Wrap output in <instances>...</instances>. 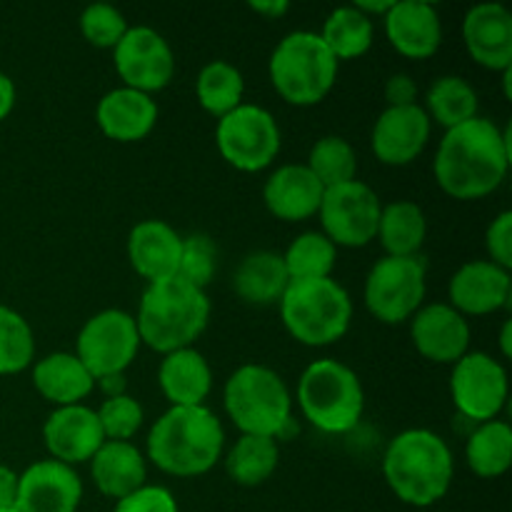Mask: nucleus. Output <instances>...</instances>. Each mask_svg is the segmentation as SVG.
Returning <instances> with one entry per match:
<instances>
[{"instance_id":"obj_1","label":"nucleus","mask_w":512,"mask_h":512,"mask_svg":"<svg viewBox=\"0 0 512 512\" xmlns=\"http://www.w3.org/2000/svg\"><path fill=\"white\" fill-rule=\"evenodd\" d=\"M510 168V133L475 115L455 125L435 153V180L458 200H478L500 188Z\"/></svg>"},{"instance_id":"obj_2","label":"nucleus","mask_w":512,"mask_h":512,"mask_svg":"<svg viewBox=\"0 0 512 512\" xmlns=\"http://www.w3.org/2000/svg\"><path fill=\"white\" fill-rule=\"evenodd\" d=\"M388 488L413 508H430L448 495L455 475L453 450L433 430H405L395 435L383 458Z\"/></svg>"},{"instance_id":"obj_3","label":"nucleus","mask_w":512,"mask_h":512,"mask_svg":"<svg viewBox=\"0 0 512 512\" xmlns=\"http://www.w3.org/2000/svg\"><path fill=\"white\" fill-rule=\"evenodd\" d=\"M223 445L225 430L213 410L205 405H170L168 413L160 415L150 430L148 458L163 473L175 478H195L218 463Z\"/></svg>"},{"instance_id":"obj_4","label":"nucleus","mask_w":512,"mask_h":512,"mask_svg":"<svg viewBox=\"0 0 512 512\" xmlns=\"http://www.w3.org/2000/svg\"><path fill=\"white\" fill-rule=\"evenodd\" d=\"M208 318L210 300L205 290L173 275L148 283L140 298L135 325L140 343L168 355L180 348H193L195 340L208 328Z\"/></svg>"},{"instance_id":"obj_5","label":"nucleus","mask_w":512,"mask_h":512,"mask_svg":"<svg viewBox=\"0 0 512 512\" xmlns=\"http://www.w3.org/2000/svg\"><path fill=\"white\" fill-rule=\"evenodd\" d=\"M225 410L243 435L280 440L293 425V398L275 370L265 365H240L225 383Z\"/></svg>"},{"instance_id":"obj_6","label":"nucleus","mask_w":512,"mask_h":512,"mask_svg":"<svg viewBox=\"0 0 512 512\" xmlns=\"http://www.w3.org/2000/svg\"><path fill=\"white\" fill-rule=\"evenodd\" d=\"M280 318L295 340L310 348H323L348 333L353 300L333 278L290 280L280 298Z\"/></svg>"},{"instance_id":"obj_7","label":"nucleus","mask_w":512,"mask_h":512,"mask_svg":"<svg viewBox=\"0 0 512 512\" xmlns=\"http://www.w3.org/2000/svg\"><path fill=\"white\" fill-rule=\"evenodd\" d=\"M298 403L305 418L323 433H350L363 418V383L340 360H315L298 380Z\"/></svg>"},{"instance_id":"obj_8","label":"nucleus","mask_w":512,"mask_h":512,"mask_svg":"<svg viewBox=\"0 0 512 512\" xmlns=\"http://www.w3.org/2000/svg\"><path fill=\"white\" fill-rule=\"evenodd\" d=\"M338 58L318 33L295 30L270 55V80L290 105H315L333 90Z\"/></svg>"},{"instance_id":"obj_9","label":"nucleus","mask_w":512,"mask_h":512,"mask_svg":"<svg viewBox=\"0 0 512 512\" xmlns=\"http://www.w3.org/2000/svg\"><path fill=\"white\" fill-rule=\"evenodd\" d=\"M425 270L423 255L380 258L365 278V308L388 325L413 318L425 300Z\"/></svg>"},{"instance_id":"obj_10","label":"nucleus","mask_w":512,"mask_h":512,"mask_svg":"<svg viewBox=\"0 0 512 512\" xmlns=\"http://www.w3.org/2000/svg\"><path fill=\"white\" fill-rule=\"evenodd\" d=\"M215 143L220 155L243 173L265 170L280 153V128L273 113L243 103L218 120Z\"/></svg>"},{"instance_id":"obj_11","label":"nucleus","mask_w":512,"mask_h":512,"mask_svg":"<svg viewBox=\"0 0 512 512\" xmlns=\"http://www.w3.org/2000/svg\"><path fill=\"white\" fill-rule=\"evenodd\" d=\"M140 333L135 318L125 310H100L85 320L78 333V355L93 380L120 375L133 365L140 350Z\"/></svg>"},{"instance_id":"obj_12","label":"nucleus","mask_w":512,"mask_h":512,"mask_svg":"<svg viewBox=\"0 0 512 512\" xmlns=\"http://www.w3.org/2000/svg\"><path fill=\"white\" fill-rule=\"evenodd\" d=\"M378 193L363 180H348V183L325 188L323 203H320V223L323 235H328L330 243L338 248H363L378 235L380 223Z\"/></svg>"},{"instance_id":"obj_13","label":"nucleus","mask_w":512,"mask_h":512,"mask_svg":"<svg viewBox=\"0 0 512 512\" xmlns=\"http://www.w3.org/2000/svg\"><path fill=\"white\" fill-rule=\"evenodd\" d=\"M453 403L463 418L473 423H488L498 418L508 400V373L488 353H465L453 365L450 375Z\"/></svg>"},{"instance_id":"obj_14","label":"nucleus","mask_w":512,"mask_h":512,"mask_svg":"<svg viewBox=\"0 0 512 512\" xmlns=\"http://www.w3.org/2000/svg\"><path fill=\"white\" fill-rule=\"evenodd\" d=\"M113 60L125 88L148 95L163 90L175 73L173 48L158 30L148 25L128 28L123 40L113 48Z\"/></svg>"},{"instance_id":"obj_15","label":"nucleus","mask_w":512,"mask_h":512,"mask_svg":"<svg viewBox=\"0 0 512 512\" xmlns=\"http://www.w3.org/2000/svg\"><path fill=\"white\" fill-rule=\"evenodd\" d=\"M83 483L70 465L38 460L18 480V512H78Z\"/></svg>"},{"instance_id":"obj_16","label":"nucleus","mask_w":512,"mask_h":512,"mask_svg":"<svg viewBox=\"0 0 512 512\" xmlns=\"http://www.w3.org/2000/svg\"><path fill=\"white\" fill-rule=\"evenodd\" d=\"M43 440L53 460L65 465L88 463L105 443L98 413L88 405H65L53 410L43 425Z\"/></svg>"},{"instance_id":"obj_17","label":"nucleus","mask_w":512,"mask_h":512,"mask_svg":"<svg viewBox=\"0 0 512 512\" xmlns=\"http://www.w3.org/2000/svg\"><path fill=\"white\" fill-rule=\"evenodd\" d=\"M430 140V118L423 105L385 108L373 125V153L385 165H408Z\"/></svg>"},{"instance_id":"obj_18","label":"nucleus","mask_w":512,"mask_h":512,"mask_svg":"<svg viewBox=\"0 0 512 512\" xmlns=\"http://www.w3.org/2000/svg\"><path fill=\"white\" fill-rule=\"evenodd\" d=\"M413 345L433 363H458L470 345V325L448 303H430L413 315Z\"/></svg>"},{"instance_id":"obj_19","label":"nucleus","mask_w":512,"mask_h":512,"mask_svg":"<svg viewBox=\"0 0 512 512\" xmlns=\"http://www.w3.org/2000/svg\"><path fill=\"white\" fill-rule=\"evenodd\" d=\"M450 305L460 315H490L510 303V270L493 260H470L450 280Z\"/></svg>"},{"instance_id":"obj_20","label":"nucleus","mask_w":512,"mask_h":512,"mask_svg":"<svg viewBox=\"0 0 512 512\" xmlns=\"http://www.w3.org/2000/svg\"><path fill=\"white\" fill-rule=\"evenodd\" d=\"M463 40L470 58L488 70H510L512 15L503 3H478L465 13Z\"/></svg>"},{"instance_id":"obj_21","label":"nucleus","mask_w":512,"mask_h":512,"mask_svg":"<svg viewBox=\"0 0 512 512\" xmlns=\"http://www.w3.org/2000/svg\"><path fill=\"white\" fill-rule=\"evenodd\" d=\"M383 20L390 45L413 60L430 58L443 43V20L438 8L425 0H395Z\"/></svg>"},{"instance_id":"obj_22","label":"nucleus","mask_w":512,"mask_h":512,"mask_svg":"<svg viewBox=\"0 0 512 512\" xmlns=\"http://www.w3.org/2000/svg\"><path fill=\"white\" fill-rule=\"evenodd\" d=\"M323 193V183L310 173L308 165L293 163L278 168L265 180L263 200L275 218L300 223L318 213Z\"/></svg>"},{"instance_id":"obj_23","label":"nucleus","mask_w":512,"mask_h":512,"mask_svg":"<svg viewBox=\"0 0 512 512\" xmlns=\"http://www.w3.org/2000/svg\"><path fill=\"white\" fill-rule=\"evenodd\" d=\"M183 238L165 220H140L128 235V260L148 283L178 275Z\"/></svg>"},{"instance_id":"obj_24","label":"nucleus","mask_w":512,"mask_h":512,"mask_svg":"<svg viewBox=\"0 0 512 512\" xmlns=\"http://www.w3.org/2000/svg\"><path fill=\"white\" fill-rule=\"evenodd\" d=\"M100 130L118 143L143 140L158 123V105L148 93L133 88H115L100 98L95 110Z\"/></svg>"},{"instance_id":"obj_25","label":"nucleus","mask_w":512,"mask_h":512,"mask_svg":"<svg viewBox=\"0 0 512 512\" xmlns=\"http://www.w3.org/2000/svg\"><path fill=\"white\" fill-rule=\"evenodd\" d=\"M93 483L105 498L120 500L145 485L148 468L145 458L128 440H105L98 453L90 458Z\"/></svg>"},{"instance_id":"obj_26","label":"nucleus","mask_w":512,"mask_h":512,"mask_svg":"<svg viewBox=\"0 0 512 512\" xmlns=\"http://www.w3.org/2000/svg\"><path fill=\"white\" fill-rule=\"evenodd\" d=\"M158 380L170 405L193 408V405H203L208 398L210 388H213V370L200 350L180 348L165 355L158 370Z\"/></svg>"},{"instance_id":"obj_27","label":"nucleus","mask_w":512,"mask_h":512,"mask_svg":"<svg viewBox=\"0 0 512 512\" xmlns=\"http://www.w3.org/2000/svg\"><path fill=\"white\" fill-rule=\"evenodd\" d=\"M33 385L48 403L65 408V405H80V400L88 398L95 380L78 355L53 353L35 363Z\"/></svg>"},{"instance_id":"obj_28","label":"nucleus","mask_w":512,"mask_h":512,"mask_svg":"<svg viewBox=\"0 0 512 512\" xmlns=\"http://www.w3.org/2000/svg\"><path fill=\"white\" fill-rule=\"evenodd\" d=\"M288 285L290 275L285 270L283 255L270 253V250H255L245 255L233 275L235 293L248 305L280 303Z\"/></svg>"},{"instance_id":"obj_29","label":"nucleus","mask_w":512,"mask_h":512,"mask_svg":"<svg viewBox=\"0 0 512 512\" xmlns=\"http://www.w3.org/2000/svg\"><path fill=\"white\" fill-rule=\"evenodd\" d=\"M425 235H428V220H425L423 208L418 203H413V200H395V203L383 205L375 238H380L390 258L420 255Z\"/></svg>"},{"instance_id":"obj_30","label":"nucleus","mask_w":512,"mask_h":512,"mask_svg":"<svg viewBox=\"0 0 512 512\" xmlns=\"http://www.w3.org/2000/svg\"><path fill=\"white\" fill-rule=\"evenodd\" d=\"M465 460L480 478H498L512 465V428L503 420L480 423L465 445Z\"/></svg>"},{"instance_id":"obj_31","label":"nucleus","mask_w":512,"mask_h":512,"mask_svg":"<svg viewBox=\"0 0 512 512\" xmlns=\"http://www.w3.org/2000/svg\"><path fill=\"white\" fill-rule=\"evenodd\" d=\"M280 460L278 440L260 435H240L225 458V470L243 488H258L275 473Z\"/></svg>"},{"instance_id":"obj_32","label":"nucleus","mask_w":512,"mask_h":512,"mask_svg":"<svg viewBox=\"0 0 512 512\" xmlns=\"http://www.w3.org/2000/svg\"><path fill=\"white\" fill-rule=\"evenodd\" d=\"M423 110L428 118L438 120L445 130H450L478 115V93L460 75H443L428 88Z\"/></svg>"},{"instance_id":"obj_33","label":"nucleus","mask_w":512,"mask_h":512,"mask_svg":"<svg viewBox=\"0 0 512 512\" xmlns=\"http://www.w3.org/2000/svg\"><path fill=\"white\" fill-rule=\"evenodd\" d=\"M373 33V18L363 15L353 5H343L328 15L318 35L340 63V60H353L368 53L373 45Z\"/></svg>"},{"instance_id":"obj_34","label":"nucleus","mask_w":512,"mask_h":512,"mask_svg":"<svg viewBox=\"0 0 512 512\" xmlns=\"http://www.w3.org/2000/svg\"><path fill=\"white\" fill-rule=\"evenodd\" d=\"M195 93H198L200 105H203L210 115L223 118L230 110L243 105V73H240L233 63H228V60H213V63L203 65V70L198 73Z\"/></svg>"},{"instance_id":"obj_35","label":"nucleus","mask_w":512,"mask_h":512,"mask_svg":"<svg viewBox=\"0 0 512 512\" xmlns=\"http://www.w3.org/2000/svg\"><path fill=\"white\" fill-rule=\"evenodd\" d=\"M338 258V248L323 233H303L285 250L283 263L290 280H318L330 278Z\"/></svg>"},{"instance_id":"obj_36","label":"nucleus","mask_w":512,"mask_h":512,"mask_svg":"<svg viewBox=\"0 0 512 512\" xmlns=\"http://www.w3.org/2000/svg\"><path fill=\"white\" fill-rule=\"evenodd\" d=\"M305 165L323 183V188H333V185L355 180L358 155H355L353 145L345 138H340V135H325V138H320L310 148L308 163Z\"/></svg>"},{"instance_id":"obj_37","label":"nucleus","mask_w":512,"mask_h":512,"mask_svg":"<svg viewBox=\"0 0 512 512\" xmlns=\"http://www.w3.org/2000/svg\"><path fill=\"white\" fill-rule=\"evenodd\" d=\"M35 355L33 328L20 313L0 305V375H15L30 368Z\"/></svg>"},{"instance_id":"obj_38","label":"nucleus","mask_w":512,"mask_h":512,"mask_svg":"<svg viewBox=\"0 0 512 512\" xmlns=\"http://www.w3.org/2000/svg\"><path fill=\"white\" fill-rule=\"evenodd\" d=\"M215 270H218V245H215V240L205 233H193L183 238L178 278L205 290L213 283Z\"/></svg>"},{"instance_id":"obj_39","label":"nucleus","mask_w":512,"mask_h":512,"mask_svg":"<svg viewBox=\"0 0 512 512\" xmlns=\"http://www.w3.org/2000/svg\"><path fill=\"white\" fill-rule=\"evenodd\" d=\"M80 30L95 48H115L128 33V20L115 5L93 3L80 13Z\"/></svg>"},{"instance_id":"obj_40","label":"nucleus","mask_w":512,"mask_h":512,"mask_svg":"<svg viewBox=\"0 0 512 512\" xmlns=\"http://www.w3.org/2000/svg\"><path fill=\"white\" fill-rule=\"evenodd\" d=\"M95 413H98L105 440H128L130 443V438L138 433L145 420L143 405L128 393L118 395V398H105Z\"/></svg>"},{"instance_id":"obj_41","label":"nucleus","mask_w":512,"mask_h":512,"mask_svg":"<svg viewBox=\"0 0 512 512\" xmlns=\"http://www.w3.org/2000/svg\"><path fill=\"white\" fill-rule=\"evenodd\" d=\"M113 512H180L178 500L168 488L160 485H143L135 493L125 495L115 503Z\"/></svg>"},{"instance_id":"obj_42","label":"nucleus","mask_w":512,"mask_h":512,"mask_svg":"<svg viewBox=\"0 0 512 512\" xmlns=\"http://www.w3.org/2000/svg\"><path fill=\"white\" fill-rule=\"evenodd\" d=\"M485 248H488L490 260L500 268H512V213L503 210L493 223L488 225L485 233Z\"/></svg>"},{"instance_id":"obj_43","label":"nucleus","mask_w":512,"mask_h":512,"mask_svg":"<svg viewBox=\"0 0 512 512\" xmlns=\"http://www.w3.org/2000/svg\"><path fill=\"white\" fill-rule=\"evenodd\" d=\"M418 98V85L408 73H395L385 80V100L388 108H405V105H415Z\"/></svg>"},{"instance_id":"obj_44","label":"nucleus","mask_w":512,"mask_h":512,"mask_svg":"<svg viewBox=\"0 0 512 512\" xmlns=\"http://www.w3.org/2000/svg\"><path fill=\"white\" fill-rule=\"evenodd\" d=\"M18 480L20 475L8 465H0V510L15 508L18 500Z\"/></svg>"},{"instance_id":"obj_45","label":"nucleus","mask_w":512,"mask_h":512,"mask_svg":"<svg viewBox=\"0 0 512 512\" xmlns=\"http://www.w3.org/2000/svg\"><path fill=\"white\" fill-rule=\"evenodd\" d=\"M250 10L265 15V18H280L290 10L288 0H250Z\"/></svg>"},{"instance_id":"obj_46","label":"nucleus","mask_w":512,"mask_h":512,"mask_svg":"<svg viewBox=\"0 0 512 512\" xmlns=\"http://www.w3.org/2000/svg\"><path fill=\"white\" fill-rule=\"evenodd\" d=\"M13 105H15V85L13 80L0 70V120L8 118Z\"/></svg>"},{"instance_id":"obj_47","label":"nucleus","mask_w":512,"mask_h":512,"mask_svg":"<svg viewBox=\"0 0 512 512\" xmlns=\"http://www.w3.org/2000/svg\"><path fill=\"white\" fill-rule=\"evenodd\" d=\"M100 388H103V393L108 395V398H118V395H125V375H108V378H100L98 380Z\"/></svg>"},{"instance_id":"obj_48","label":"nucleus","mask_w":512,"mask_h":512,"mask_svg":"<svg viewBox=\"0 0 512 512\" xmlns=\"http://www.w3.org/2000/svg\"><path fill=\"white\" fill-rule=\"evenodd\" d=\"M393 3L395 0H383V3H368V0H360V3H355L353 8H358L360 13L370 18V15H385L390 8H393Z\"/></svg>"},{"instance_id":"obj_49","label":"nucleus","mask_w":512,"mask_h":512,"mask_svg":"<svg viewBox=\"0 0 512 512\" xmlns=\"http://www.w3.org/2000/svg\"><path fill=\"white\" fill-rule=\"evenodd\" d=\"M510 330H512V325H510V320H508V323L503 325V335H500V345H503V355H505V358H510V353H512V350H510Z\"/></svg>"},{"instance_id":"obj_50","label":"nucleus","mask_w":512,"mask_h":512,"mask_svg":"<svg viewBox=\"0 0 512 512\" xmlns=\"http://www.w3.org/2000/svg\"><path fill=\"white\" fill-rule=\"evenodd\" d=\"M0 512H18L15 508H10V510H0Z\"/></svg>"}]
</instances>
